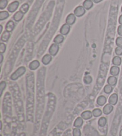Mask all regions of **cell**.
<instances>
[{
	"label": "cell",
	"mask_w": 122,
	"mask_h": 136,
	"mask_svg": "<svg viewBox=\"0 0 122 136\" xmlns=\"http://www.w3.org/2000/svg\"><path fill=\"white\" fill-rule=\"evenodd\" d=\"M26 72V68L25 67H20L18 69H17L16 72H14L10 76V78L12 80H16L18 79L20 76H21L23 74L25 73Z\"/></svg>",
	"instance_id": "6da1fadb"
},
{
	"label": "cell",
	"mask_w": 122,
	"mask_h": 136,
	"mask_svg": "<svg viewBox=\"0 0 122 136\" xmlns=\"http://www.w3.org/2000/svg\"><path fill=\"white\" fill-rule=\"evenodd\" d=\"M85 13V9L82 6H78L74 10V14L77 17H81Z\"/></svg>",
	"instance_id": "7a4b0ae2"
},
{
	"label": "cell",
	"mask_w": 122,
	"mask_h": 136,
	"mask_svg": "<svg viewBox=\"0 0 122 136\" xmlns=\"http://www.w3.org/2000/svg\"><path fill=\"white\" fill-rule=\"evenodd\" d=\"M18 5H19V3H18V1H15L11 3L10 4H9L8 8L7 9H8V12H10V13H13L17 10L18 7Z\"/></svg>",
	"instance_id": "3957f363"
},
{
	"label": "cell",
	"mask_w": 122,
	"mask_h": 136,
	"mask_svg": "<svg viewBox=\"0 0 122 136\" xmlns=\"http://www.w3.org/2000/svg\"><path fill=\"white\" fill-rule=\"evenodd\" d=\"M59 50V46L57 44H53L49 49V53L51 56H55Z\"/></svg>",
	"instance_id": "277c9868"
},
{
	"label": "cell",
	"mask_w": 122,
	"mask_h": 136,
	"mask_svg": "<svg viewBox=\"0 0 122 136\" xmlns=\"http://www.w3.org/2000/svg\"><path fill=\"white\" fill-rule=\"evenodd\" d=\"M70 30V26L69 25L66 23L62 26L60 29V33L63 35H67Z\"/></svg>",
	"instance_id": "5b68a950"
},
{
	"label": "cell",
	"mask_w": 122,
	"mask_h": 136,
	"mask_svg": "<svg viewBox=\"0 0 122 136\" xmlns=\"http://www.w3.org/2000/svg\"><path fill=\"white\" fill-rule=\"evenodd\" d=\"M75 21H76V16L75 15V14H72V13L69 14L66 20V23L69 25H73V24L75 23Z\"/></svg>",
	"instance_id": "8992f818"
},
{
	"label": "cell",
	"mask_w": 122,
	"mask_h": 136,
	"mask_svg": "<svg viewBox=\"0 0 122 136\" xmlns=\"http://www.w3.org/2000/svg\"><path fill=\"white\" fill-rule=\"evenodd\" d=\"M117 100H118L117 94H116V93H114V94H113L110 97L108 102H109V103L111 104V105H115L117 103Z\"/></svg>",
	"instance_id": "52a82bcc"
},
{
	"label": "cell",
	"mask_w": 122,
	"mask_h": 136,
	"mask_svg": "<svg viewBox=\"0 0 122 136\" xmlns=\"http://www.w3.org/2000/svg\"><path fill=\"white\" fill-rule=\"evenodd\" d=\"M113 110V107L112 105H111L110 103L107 104L103 108V112L105 115H108Z\"/></svg>",
	"instance_id": "ba28073f"
},
{
	"label": "cell",
	"mask_w": 122,
	"mask_h": 136,
	"mask_svg": "<svg viewBox=\"0 0 122 136\" xmlns=\"http://www.w3.org/2000/svg\"><path fill=\"white\" fill-rule=\"evenodd\" d=\"M14 28H15V24L12 20H10L7 22L6 26H5V29H6L7 31L8 32H11L14 30Z\"/></svg>",
	"instance_id": "9c48e42d"
},
{
	"label": "cell",
	"mask_w": 122,
	"mask_h": 136,
	"mask_svg": "<svg viewBox=\"0 0 122 136\" xmlns=\"http://www.w3.org/2000/svg\"><path fill=\"white\" fill-rule=\"evenodd\" d=\"M93 6V2L92 0H85L83 3V7L86 10H89Z\"/></svg>",
	"instance_id": "30bf717a"
},
{
	"label": "cell",
	"mask_w": 122,
	"mask_h": 136,
	"mask_svg": "<svg viewBox=\"0 0 122 136\" xmlns=\"http://www.w3.org/2000/svg\"><path fill=\"white\" fill-rule=\"evenodd\" d=\"M10 37V32L5 31L3 33H2L1 37V40L2 41H3V42H7L8 41Z\"/></svg>",
	"instance_id": "8fae6325"
},
{
	"label": "cell",
	"mask_w": 122,
	"mask_h": 136,
	"mask_svg": "<svg viewBox=\"0 0 122 136\" xmlns=\"http://www.w3.org/2000/svg\"><path fill=\"white\" fill-rule=\"evenodd\" d=\"M92 115L93 114H92V112H91L89 111H86L82 112V114H81V117L84 120H89V119L92 118Z\"/></svg>",
	"instance_id": "7c38bea8"
},
{
	"label": "cell",
	"mask_w": 122,
	"mask_h": 136,
	"mask_svg": "<svg viewBox=\"0 0 122 136\" xmlns=\"http://www.w3.org/2000/svg\"><path fill=\"white\" fill-rule=\"evenodd\" d=\"M52 60V57L51 55H45L42 59V62L44 65H48L51 62Z\"/></svg>",
	"instance_id": "4fadbf2b"
},
{
	"label": "cell",
	"mask_w": 122,
	"mask_h": 136,
	"mask_svg": "<svg viewBox=\"0 0 122 136\" xmlns=\"http://www.w3.org/2000/svg\"><path fill=\"white\" fill-rule=\"evenodd\" d=\"M24 13H23L21 11H18L17 13H16L14 14V15L13 16V19L14 20H16V22H19L20 20H21L23 18V17L24 16Z\"/></svg>",
	"instance_id": "5bb4252c"
},
{
	"label": "cell",
	"mask_w": 122,
	"mask_h": 136,
	"mask_svg": "<svg viewBox=\"0 0 122 136\" xmlns=\"http://www.w3.org/2000/svg\"><path fill=\"white\" fill-rule=\"evenodd\" d=\"M120 72V68L117 66H113L110 69V74L113 76H117Z\"/></svg>",
	"instance_id": "9a60e30c"
},
{
	"label": "cell",
	"mask_w": 122,
	"mask_h": 136,
	"mask_svg": "<svg viewBox=\"0 0 122 136\" xmlns=\"http://www.w3.org/2000/svg\"><path fill=\"white\" fill-rule=\"evenodd\" d=\"M39 65L40 63L38 60H34L30 63V65H29V68L32 70H36V69L39 66Z\"/></svg>",
	"instance_id": "2e32d148"
},
{
	"label": "cell",
	"mask_w": 122,
	"mask_h": 136,
	"mask_svg": "<svg viewBox=\"0 0 122 136\" xmlns=\"http://www.w3.org/2000/svg\"><path fill=\"white\" fill-rule=\"evenodd\" d=\"M117 78H116L114 76H110V77L108 78V80H107V82H108V84L111 85V86L115 85L116 84V83H117Z\"/></svg>",
	"instance_id": "e0dca14e"
},
{
	"label": "cell",
	"mask_w": 122,
	"mask_h": 136,
	"mask_svg": "<svg viewBox=\"0 0 122 136\" xmlns=\"http://www.w3.org/2000/svg\"><path fill=\"white\" fill-rule=\"evenodd\" d=\"M64 40V37L63 36V35H58L55 37L54 39V42H55V44H59L63 42Z\"/></svg>",
	"instance_id": "ac0fdd59"
},
{
	"label": "cell",
	"mask_w": 122,
	"mask_h": 136,
	"mask_svg": "<svg viewBox=\"0 0 122 136\" xmlns=\"http://www.w3.org/2000/svg\"><path fill=\"white\" fill-rule=\"evenodd\" d=\"M112 62L114 66H119V65H120L121 63V57L119 56H115L113 59Z\"/></svg>",
	"instance_id": "d6986e66"
},
{
	"label": "cell",
	"mask_w": 122,
	"mask_h": 136,
	"mask_svg": "<svg viewBox=\"0 0 122 136\" xmlns=\"http://www.w3.org/2000/svg\"><path fill=\"white\" fill-rule=\"evenodd\" d=\"M83 124V120L82 118L79 117L77 118L76 120H75V122H74V126L76 128H80Z\"/></svg>",
	"instance_id": "ffe728a7"
},
{
	"label": "cell",
	"mask_w": 122,
	"mask_h": 136,
	"mask_svg": "<svg viewBox=\"0 0 122 136\" xmlns=\"http://www.w3.org/2000/svg\"><path fill=\"white\" fill-rule=\"evenodd\" d=\"M107 99L104 96H99L97 99V103L98 104L99 106H103L104 104L106 103Z\"/></svg>",
	"instance_id": "44dd1931"
},
{
	"label": "cell",
	"mask_w": 122,
	"mask_h": 136,
	"mask_svg": "<svg viewBox=\"0 0 122 136\" xmlns=\"http://www.w3.org/2000/svg\"><path fill=\"white\" fill-rule=\"evenodd\" d=\"M9 17V13L7 11H1L0 12V20H3L6 19Z\"/></svg>",
	"instance_id": "7402d4cb"
},
{
	"label": "cell",
	"mask_w": 122,
	"mask_h": 136,
	"mask_svg": "<svg viewBox=\"0 0 122 136\" xmlns=\"http://www.w3.org/2000/svg\"><path fill=\"white\" fill-rule=\"evenodd\" d=\"M29 8V5L27 4H24L22 5L21 7H20V11H21L23 13L25 14L28 11Z\"/></svg>",
	"instance_id": "603a6c76"
},
{
	"label": "cell",
	"mask_w": 122,
	"mask_h": 136,
	"mask_svg": "<svg viewBox=\"0 0 122 136\" xmlns=\"http://www.w3.org/2000/svg\"><path fill=\"white\" fill-rule=\"evenodd\" d=\"M92 114L95 117H98L102 115V111L99 109H95L92 111Z\"/></svg>",
	"instance_id": "cb8c5ba5"
},
{
	"label": "cell",
	"mask_w": 122,
	"mask_h": 136,
	"mask_svg": "<svg viewBox=\"0 0 122 136\" xmlns=\"http://www.w3.org/2000/svg\"><path fill=\"white\" fill-rule=\"evenodd\" d=\"M7 4H8V1L7 0H1L0 1V9L3 10L7 7Z\"/></svg>",
	"instance_id": "d4e9b609"
},
{
	"label": "cell",
	"mask_w": 122,
	"mask_h": 136,
	"mask_svg": "<svg viewBox=\"0 0 122 136\" xmlns=\"http://www.w3.org/2000/svg\"><path fill=\"white\" fill-rule=\"evenodd\" d=\"M107 123V120L104 117H102L98 121V124L100 126H104Z\"/></svg>",
	"instance_id": "484cf974"
},
{
	"label": "cell",
	"mask_w": 122,
	"mask_h": 136,
	"mask_svg": "<svg viewBox=\"0 0 122 136\" xmlns=\"http://www.w3.org/2000/svg\"><path fill=\"white\" fill-rule=\"evenodd\" d=\"M104 91L105 93H107V94H109V93H111L113 91V88H112L111 85H110L109 84L105 85L104 88Z\"/></svg>",
	"instance_id": "4316f807"
},
{
	"label": "cell",
	"mask_w": 122,
	"mask_h": 136,
	"mask_svg": "<svg viewBox=\"0 0 122 136\" xmlns=\"http://www.w3.org/2000/svg\"><path fill=\"white\" fill-rule=\"evenodd\" d=\"M5 87H6V83L4 81H2L1 84H0V96H2L3 91Z\"/></svg>",
	"instance_id": "83f0119b"
},
{
	"label": "cell",
	"mask_w": 122,
	"mask_h": 136,
	"mask_svg": "<svg viewBox=\"0 0 122 136\" xmlns=\"http://www.w3.org/2000/svg\"><path fill=\"white\" fill-rule=\"evenodd\" d=\"M84 83L85 84H89L91 83L92 81V78L89 75H86L84 77Z\"/></svg>",
	"instance_id": "f1b7e54d"
},
{
	"label": "cell",
	"mask_w": 122,
	"mask_h": 136,
	"mask_svg": "<svg viewBox=\"0 0 122 136\" xmlns=\"http://www.w3.org/2000/svg\"><path fill=\"white\" fill-rule=\"evenodd\" d=\"M73 136H81L80 130L79 128H75L73 130Z\"/></svg>",
	"instance_id": "f546056e"
},
{
	"label": "cell",
	"mask_w": 122,
	"mask_h": 136,
	"mask_svg": "<svg viewBox=\"0 0 122 136\" xmlns=\"http://www.w3.org/2000/svg\"><path fill=\"white\" fill-rule=\"evenodd\" d=\"M116 44L117 47H122V37H119L117 38L116 41Z\"/></svg>",
	"instance_id": "4dcf8cb0"
},
{
	"label": "cell",
	"mask_w": 122,
	"mask_h": 136,
	"mask_svg": "<svg viewBox=\"0 0 122 136\" xmlns=\"http://www.w3.org/2000/svg\"><path fill=\"white\" fill-rule=\"evenodd\" d=\"M5 50H6V46H5V44L1 42L0 44V53H1V54L4 53L5 51Z\"/></svg>",
	"instance_id": "1f68e13d"
},
{
	"label": "cell",
	"mask_w": 122,
	"mask_h": 136,
	"mask_svg": "<svg viewBox=\"0 0 122 136\" xmlns=\"http://www.w3.org/2000/svg\"><path fill=\"white\" fill-rule=\"evenodd\" d=\"M115 53L118 56L122 55V47H117L115 49Z\"/></svg>",
	"instance_id": "d6a6232c"
},
{
	"label": "cell",
	"mask_w": 122,
	"mask_h": 136,
	"mask_svg": "<svg viewBox=\"0 0 122 136\" xmlns=\"http://www.w3.org/2000/svg\"><path fill=\"white\" fill-rule=\"evenodd\" d=\"M117 32L118 34H119L120 36H122V25H120L118 27Z\"/></svg>",
	"instance_id": "836d02e7"
},
{
	"label": "cell",
	"mask_w": 122,
	"mask_h": 136,
	"mask_svg": "<svg viewBox=\"0 0 122 136\" xmlns=\"http://www.w3.org/2000/svg\"><path fill=\"white\" fill-rule=\"evenodd\" d=\"M119 23L121 25H122V14L120 16L119 19Z\"/></svg>",
	"instance_id": "e575fe53"
},
{
	"label": "cell",
	"mask_w": 122,
	"mask_h": 136,
	"mask_svg": "<svg viewBox=\"0 0 122 136\" xmlns=\"http://www.w3.org/2000/svg\"><path fill=\"white\" fill-rule=\"evenodd\" d=\"M3 55L1 54L0 55V63H2L3 62Z\"/></svg>",
	"instance_id": "d590c367"
},
{
	"label": "cell",
	"mask_w": 122,
	"mask_h": 136,
	"mask_svg": "<svg viewBox=\"0 0 122 136\" xmlns=\"http://www.w3.org/2000/svg\"><path fill=\"white\" fill-rule=\"evenodd\" d=\"M92 1H93L95 3H98L101 1H103V0H92Z\"/></svg>",
	"instance_id": "8d00e7d4"
},
{
	"label": "cell",
	"mask_w": 122,
	"mask_h": 136,
	"mask_svg": "<svg viewBox=\"0 0 122 136\" xmlns=\"http://www.w3.org/2000/svg\"><path fill=\"white\" fill-rule=\"evenodd\" d=\"M2 31H3V26L0 25V33L2 32Z\"/></svg>",
	"instance_id": "74e56055"
},
{
	"label": "cell",
	"mask_w": 122,
	"mask_h": 136,
	"mask_svg": "<svg viewBox=\"0 0 122 136\" xmlns=\"http://www.w3.org/2000/svg\"><path fill=\"white\" fill-rule=\"evenodd\" d=\"M0 125H1V126H0V129H2V127H3V126H2V125H2V122L1 121H0Z\"/></svg>",
	"instance_id": "f35d334b"
},
{
	"label": "cell",
	"mask_w": 122,
	"mask_h": 136,
	"mask_svg": "<svg viewBox=\"0 0 122 136\" xmlns=\"http://www.w3.org/2000/svg\"><path fill=\"white\" fill-rule=\"evenodd\" d=\"M120 136H122V128L120 130Z\"/></svg>",
	"instance_id": "ab89813d"
},
{
	"label": "cell",
	"mask_w": 122,
	"mask_h": 136,
	"mask_svg": "<svg viewBox=\"0 0 122 136\" xmlns=\"http://www.w3.org/2000/svg\"><path fill=\"white\" fill-rule=\"evenodd\" d=\"M121 12H122V7H121Z\"/></svg>",
	"instance_id": "60d3db41"
},
{
	"label": "cell",
	"mask_w": 122,
	"mask_h": 136,
	"mask_svg": "<svg viewBox=\"0 0 122 136\" xmlns=\"http://www.w3.org/2000/svg\"><path fill=\"white\" fill-rule=\"evenodd\" d=\"M0 136H2V135H0Z\"/></svg>",
	"instance_id": "b9f144b4"
}]
</instances>
